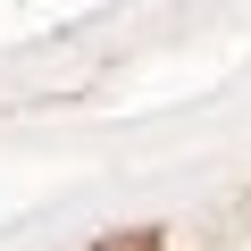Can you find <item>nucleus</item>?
<instances>
[{
    "mask_svg": "<svg viewBox=\"0 0 251 251\" xmlns=\"http://www.w3.org/2000/svg\"><path fill=\"white\" fill-rule=\"evenodd\" d=\"M92 251H159V234H100Z\"/></svg>",
    "mask_w": 251,
    "mask_h": 251,
    "instance_id": "1",
    "label": "nucleus"
}]
</instances>
